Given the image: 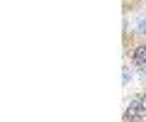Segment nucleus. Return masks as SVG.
<instances>
[{
    "instance_id": "obj_1",
    "label": "nucleus",
    "mask_w": 146,
    "mask_h": 122,
    "mask_svg": "<svg viewBox=\"0 0 146 122\" xmlns=\"http://www.w3.org/2000/svg\"><path fill=\"white\" fill-rule=\"evenodd\" d=\"M134 61L136 64H146V47H139L134 51Z\"/></svg>"
},
{
    "instance_id": "obj_2",
    "label": "nucleus",
    "mask_w": 146,
    "mask_h": 122,
    "mask_svg": "<svg viewBox=\"0 0 146 122\" xmlns=\"http://www.w3.org/2000/svg\"><path fill=\"white\" fill-rule=\"evenodd\" d=\"M139 27H141V29L146 32V20H141V22H139Z\"/></svg>"
},
{
    "instance_id": "obj_3",
    "label": "nucleus",
    "mask_w": 146,
    "mask_h": 122,
    "mask_svg": "<svg viewBox=\"0 0 146 122\" xmlns=\"http://www.w3.org/2000/svg\"><path fill=\"white\" fill-rule=\"evenodd\" d=\"M144 76H146V69H144Z\"/></svg>"
}]
</instances>
